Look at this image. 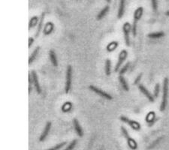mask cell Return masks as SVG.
<instances>
[{
	"label": "cell",
	"instance_id": "obj_11",
	"mask_svg": "<svg viewBox=\"0 0 169 150\" xmlns=\"http://www.w3.org/2000/svg\"><path fill=\"white\" fill-rule=\"evenodd\" d=\"M51 129V122H47L46 123L44 130H43L42 134L40 135V138H39V141H40V142H43V141L45 140L47 137L48 136V134H49Z\"/></svg>",
	"mask_w": 169,
	"mask_h": 150
},
{
	"label": "cell",
	"instance_id": "obj_14",
	"mask_svg": "<svg viewBox=\"0 0 169 150\" xmlns=\"http://www.w3.org/2000/svg\"><path fill=\"white\" fill-rule=\"evenodd\" d=\"M49 57L50 59H51V63L53 64V66L57 67V66H58V60H57V57H56V53H55L54 50H51L49 51Z\"/></svg>",
	"mask_w": 169,
	"mask_h": 150
},
{
	"label": "cell",
	"instance_id": "obj_1",
	"mask_svg": "<svg viewBox=\"0 0 169 150\" xmlns=\"http://www.w3.org/2000/svg\"><path fill=\"white\" fill-rule=\"evenodd\" d=\"M168 79L166 77L164 79L163 84H162V103H161V106H160V111H162V112H163L167 107L168 97Z\"/></svg>",
	"mask_w": 169,
	"mask_h": 150
},
{
	"label": "cell",
	"instance_id": "obj_10",
	"mask_svg": "<svg viewBox=\"0 0 169 150\" xmlns=\"http://www.w3.org/2000/svg\"><path fill=\"white\" fill-rule=\"evenodd\" d=\"M32 76V82H33L34 87L36 89V92H38V94H41L42 93V89H41L40 84H39V82H38V75H37L36 72L35 71H33L31 73Z\"/></svg>",
	"mask_w": 169,
	"mask_h": 150
},
{
	"label": "cell",
	"instance_id": "obj_18",
	"mask_svg": "<svg viewBox=\"0 0 169 150\" xmlns=\"http://www.w3.org/2000/svg\"><path fill=\"white\" fill-rule=\"evenodd\" d=\"M110 9V7L108 6H105V7L102 10V11L99 12V14H98V15H97V20H102V18H103L105 16L106 14H107V12H108V11H109Z\"/></svg>",
	"mask_w": 169,
	"mask_h": 150
},
{
	"label": "cell",
	"instance_id": "obj_8",
	"mask_svg": "<svg viewBox=\"0 0 169 150\" xmlns=\"http://www.w3.org/2000/svg\"><path fill=\"white\" fill-rule=\"evenodd\" d=\"M132 30V26L129 23H125L123 26V31L124 33V38H125V44L127 46L130 45V39H129V34Z\"/></svg>",
	"mask_w": 169,
	"mask_h": 150
},
{
	"label": "cell",
	"instance_id": "obj_15",
	"mask_svg": "<svg viewBox=\"0 0 169 150\" xmlns=\"http://www.w3.org/2000/svg\"><path fill=\"white\" fill-rule=\"evenodd\" d=\"M119 81H120V85L122 86L123 89L125 91H129V85H128L127 82H126V80L125 79L123 75H120L119 76Z\"/></svg>",
	"mask_w": 169,
	"mask_h": 150
},
{
	"label": "cell",
	"instance_id": "obj_26",
	"mask_svg": "<svg viewBox=\"0 0 169 150\" xmlns=\"http://www.w3.org/2000/svg\"><path fill=\"white\" fill-rule=\"evenodd\" d=\"M159 92H160V85L159 83H157V85H156L154 89V93H153V96H154L155 98H158L159 95Z\"/></svg>",
	"mask_w": 169,
	"mask_h": 150
},
{
	"label": "cell",
	"instance_id": "obj_4",
	"mask_svg": "<svg viewBox=\"0 0 169 150\" xmlns=\"http://www.w3.org/2000/svg\"><path fill=\"white\" fill-rule=\"evenodd\" d=\"M71 79H72V68L71 65H68L66 69V87H65V92L66 94L69 93L71 89Z\"/></svg>",
	"mask_w": 169,
	"mask_h": 150
},
{
	"label": "cell",
	"instance_id": "obj_5",
	"mask_svg": "<svg viewBox=\"0 0 169 150\" xmlns=\"http://www.w3.org/2000/svg\"><path fill=\"white\" fill-rule=\"evenodd\" d=\"M120 120L122 122H123L124 123L128 124V125L131 127L132 129H134V130H135V131L141 130V127L140 123L138 122L135 121V120H130V119H129V118L126 117V116H120Z\"/></svg>",
	"mask_w": 169,
	"mask_h": 150
},
{
	"label": "cell",
	"instance_id": "obj_23",
	"mask_svg": "<svg viewBox=\"0 0 169 150\" xmlns=\"http://www.w3.org/2000/svg\"><path fill=\"white\" fill-rule=\"evenodd\" d=\"M77 143H78V140H74L71 141V143L68 145V147L64 150H73L74 148L76 147Z\"/></svg>",
	"mask_w": 169,
	"mask_h": 150
},
{
	"label": "cell",
	"instance_id": "obj_12",
	"mask_svg": "<svg viewBox=\"0 0 169 150\" xmlns=\"http://www.w3.org/2000/svg\"><path fill=\"white\" fill-rule=\"evenodd\" d=\"M73 125H74V129H75V131L78 134L79 137H83L84 135V132H83V129H82L81 126L80 125V122L77 119H74L73 120Z\"/></svg>",
	"mask_w": 169,
	"mask_h": 150
},
{
	"label": "cell",
	"instance_id": "obj_7",
	"mask_svg": "<svg viewBox=\"0 0 169 150\" xmlns=\"http://www.w3.org/2000/svg\"><path fill=\"white\" fill-rule=\"evenodd\" d=\"M128 56V52L125 50H123L121 52H120V55H119V58H118V61L116 62V66H115V72H118L120 69L121 68V66H122L123 63L124 62L126 58Z\"/></svg>",
	"mask_w": 169,
	"mask_h": 150
},
{
	"label": "cell",
	"instance_id": "obj_19",
	"mask_svg": "<svg viewBox=\"0 0 169 150\" xmlns=\"http://www.w3.org/2000/svg\"><path fill=\"white\" fill-rule=\"evenodd\" d=\"M163 36H165V32H152L148 34V37L150 38H153V39L160 38Z\"/></svg>",
	"mask_w": 169,
	"mask_h": 150
},
{
	"label": "cell",
	"instance_id": "obj_31",
	"mask_svg": "<svg viewBox=\"0 0 169 150\" xmlns=\"http://www.w3.org/2000/svg\"><path fill=\"white\" fill-rule=\"evenodd\" d=\"M111 0H106V2H107V3H110V2H111Z\"/></svg>",
	"mask_w": 169,
	"mask_h": 150
},
{
	"label": "cell",
	"instance_id": "obj_17",
	"mask_svg": "<svg viewBox=\"0 0 169 150\" xmlns=\"http://www.w3.org/2000/svg\"><path fill=\"white\" fill-rule=\"evenodd\" d=\"M105 72L107 76H110L111 72V62L110 59H106L105 65Z\"/></svg>",
	"mask_w": 169,
	"mask_h": 150
},
{
	"label": "cell",
	"instance_id": "obj_21",
	"mask_svg": "<svg viewBox=\"0 0 169 150\" xmlns=\"http://www.w3.org/2000/svg\"><path fill=\"white\" fill-rule=\"evenodd\" d=\"M53 24H52V23H47V24H46L45 27H44V33H45V35H48L50 34V33H51V32L53 31Z\"/></svg>",
	"mask_w": 169,
	"mask_h": 150
},
{
	"label": "cell",
	"instance_id": "obj_24",
	"mask_svg": "<svg viewBox=\"0 0 169 150\" xmlns=\"http://www.w3.org/2000/svg\"><path fill=\"white\" fill-rule=\"evenodd\" d=\"M129 65H130V63H129V62H127V63L124 65L123 67L121 68L120 69V71H119V74H120V75H123V74L127 71L128 69H129Z\"/></svg>",
	"mask_w": 169,
	"mask_h": 150
},
{
	"label": "cell",
	"instance_id": "obj_3",
	"mask_svg": "<svg viewBox=\"0 0 169 150\" xmlns=\"http://www.w3.org/2000/svg\"><path fill=\"white\" fill-rule=\"evenodd\" d=\"M121 132H122V134L123 135L124 138L127 140V144L129 148L132 149H136L138 147V144H137L136 141L130 137L127 129L124 128L123 126H121Z\"/></svg>",
	"mask_w": 169,
	"mask_h": 150
},
{
	"label": "cell",
	"instance_id": "obj_29",
	"mask_svg": "<svg viewBox=\"0 0 169 150\" xmlns=\"http://www.w3.org/2000/svg\"><path fill=\"white\" fill-rule=\"evenodd\" d=\"M161 139V138H159V140H157L155 141L154 143H153V144H151V146H150V147H149V149H151V148H153V147H155V146H156V145L157 144V143H159V140Z\"/></svg>",
	"mask_w": 169,
	"mask_h": 150
},
{
	"label": "cell",
	"instance_id": "obj_30",
	"mask_svg": "<svg viewBox=\"0 0 169 150\" xmlns=\"http://www.w3.org/2000/svg\"><path fill=\"white\" fill-rule=\"evenodd\" d=\"M33 41H34V40H33V38H29V47H31V45L33 44Z\"/></svg>",
	"mask_w": 169,
	"mask_h": 150
},
{
	"label": "cell",
	"instance_id": "obj_25",
	"mask_svg": "<svg viewBox=\"0 0 169 150\" xmlns=\"http://www.w3.org/2000/svg\"><path fill=\"white\" fill-rule=\"evenodd\" d=\"M66 144V142H62V143H59V144L56 145V146H54V147H51V148L47 149H46V150H59V149H62Z\"/></svg>",
	"mask_w": 169,
	"mask_h": 150
},
{
	"label": "cell",
	"instance_id": "obj_28",
	"mask_svg": "<svg viewBox=\"0 0 169 150\" xmlns=\"http://www.w3.org/2000/svg\"><path fill=\"white\" fill-rule=\"evenodd\" d=\"M141 77H142V74H139V75H138V76L136 77V79H135L134 84H135V85L138 84V83H139V82H140L141 79Z\"/></svg>",
	"mask_w": 169,
	"mask_h": 150
},
{
	"label": "cell",
	"instance_id": "obj_16",
	"mask_svg": "<svg viewBox=\"0 0 169 150\" xmlns=\"http://www.w3.org/2000/svg\"><path fill=\"white\" fill-rule=\"evenodd\" d=\"M39 50H40V47H35V49L34 50H33V52L32 53L31 56H29V65L33 63V61L35 59V58H36L37 56H38V54Z\"/></svg>",
	"mask_w": 169,
	"mask_h": 150
},
{
	"label": "cell",
	"instance_id": "obj_6",
	"mask_svg": "<svg viewBox=\"0 0 169 150\" xmlns=\"http://www.w3.org/2000/svg\"><path fill=\"white\" fill-rule=\"evenodd\" d=\"M89 88L91 91H93V92H95L96 94L100 95L101 97H102V98H105V99H107V100L113 99V97L111 95L108 94L107 92H105V91L102 90V89H99L98 87L95 86H93V85H90L89 86Z\"/></svg>",
	"mask_w": 169,
	"mask_h": 150
},
{
	"label": "cell",
	"instance_id": "obj_20",
	"mask_svg": "<svg viewBox=\"0 0 169 150\" xmlns=\"http://www.w3.org/2000/svg\"><path fill=\"white\" fill-rule=\"evenodd\" d=\"M44 15H45V14H44V13H42V16H41L40 20H39V23H38V29H37L36 34H35V37H38V35H39V33H40L41 30H42V24H43V21H44Z\"/></svg>",
	"mask_w": 169,
	"mask_h": 150
},
{
	"label": "cell",
	"instance_id": "obj_2",
	"mask_svg": "<svg viewBox=\"0 0 169 150\" xmlns=\"http://www.w3.org/2000/svg\"><path fill=\"white\" fill-rule=\"evenodd\" d=\"M143 8L139 7L135 10L134 13V19H133V24L132 26V32L133 36H136L137 34V26H138V22L141 18L142 15H143Z\"/></svg>",
	"mask_w": 169,
	"mask_h": 150
},
{
	"label": "cell",
	"instance_id": "obj_9",
	"mask_svg": "<svg viewBox=\"0 0 169 150\" xmlns=\"http://www.w3.org/2000/svg\"><path fill=\"white\" fill-rule=\"evenodd\" d=\"M138 89H139V90L141 91V93H143L144 95L146 96V98L149 100L150 102H154V101H155L154 96L151 94L150 92H149V90H148V89L144 86L141 85V84H139V85H138Z\"/></svg>",
	"mask_w": 169,
	"mask_h": 150
},
{
	"label": "cell",
	"instance_id": "obj_32",
	"mask_svg": "<svg viewBox=\"0 0 169 150\" xmlns=\"http://www.w3.org/2000/svg\"><path fill=\"white\" fill-rule=\"evenodd\" d=\"M166 15H167V16H169V11L166 12Z\"/></svg>",
	"mask_w": 169,
	"mask_h": 150
},
{
	"label": "cell",
	"instance_id": "obj_22",
	"mask_svg": "<svg viewBox=\"0 0 169 150\" xmlns=\"http://www.w3.org/2000/svg\"><path fill=\"white\" fill-rule=\"evenodd\" d=\"M38 18L37 17L35 16V17H32L29 24V29H30L31 28H33L34 26H35L38 24Z\"/></svg>",
	"mask_w": 169,
	"mask_h": 150
},
{
	"label": "cell",
	"instance_id": "obj_27",
	"mask_svg": "<svg viewBox=\"0 0 169 150\" xmlns=\"http://www.w3.org/2000/svg\"><path fill=\"white\" fill-rule=\"evenodd\" d=\"M151 5H152V8L154 12L157 11V8H158V3H157V0H151Z\"/></svg>",
	"mask_w": 169,
	"mask_h": 150
},
{
	"label": "cell",
	"instance_id": "obj_13",
	"mask_svg": "<svg viewBox=\"0 0 169 150\" xmlns=\"http://www.w3.org/2000/svg\"><path fill=\"white\" fill-rule=\"evenodd\" d=\"M125 0H120V6H119L118 14H117V17L119 19L122 18L124 15L125 11Z\"/></svg>",
	"mask_w": 169,
	"mask_h": 150
}]
</instances>
